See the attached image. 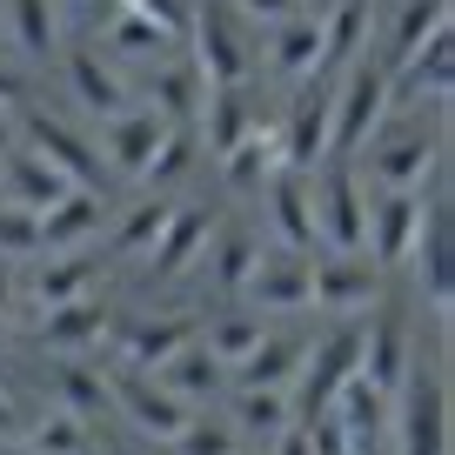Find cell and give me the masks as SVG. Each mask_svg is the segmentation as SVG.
Instances as JSON below:
<instances>
[{"mask_svg":"<svg viewBox=\"0 0 455 455\" xmlns=\"http://www.w3.org/2000/svg\"><path fill=\"white\" fill-rule=\"evenodd\" d=\"M195 148H201V141H195V128H168V141L155 148V161H148L141 181H155V188H161V181H181V168L195 161Z\"/></svg>","mask_w":455,"mask_h":455,"instance_id":"cell-39","label":"cell"},{"mask_svg":"<svg viewBox=\"0 0 455 455\" xmlns=\"http://www.w3.org/2000/svg\"><path fill=\"white\" fill-rule=\"evenodd\" d=\"M382 181V195H422V188L442 181V141L435 134H409V141H388V148H362Z\"/></svg>","mask_w":455,"mask_h":455,"instance_id":"cell-10","label":"cell"},{"mask_svg":"<svg viewBox=\"0 0 455 455\" xmlns=\"http://www.w3.org/2000/svg\"><path fill=\"white\" fill-rule=\"evenodd\" d=\"M100 221H108V208H100L94 188H74V195H60L54 208L41 214V255H81L87 242L100 235Z\"/></svg>","mask_w":455,"mask_h":455,"instance_id":"cell-17","label":"cell"},{"mask_svg":"<svg viewBox=\"0 0 455 455\" xmlns=\"http://www.w3.org/2000/svg\"><path fill=\"white\" fill-rule=\"evenodd\" d=\"M409 261H415V282H422V295H428V308H435V322H449V308H455V228H449V181L428 188V201H422V228H415Z\"/></svg>","mask_w":455,"mask_h":455,"instance_id":"cell-2","label":"cell"},{"mask_svg":"<svg viewBox=\"0 0 455 455\" xmlns=\"http://www.w3.org/2000/svg\"><path fill=\"white\" fill-rule=\"evenodd\" d=\"M214 242V208H201V201H188V208H168V221H161L155 248H148V268H155V282H174V275L195 268V255H208Z\"/></svg>","mask_w":455,"mask_h":455,"instance_id":"cell-9","label":"cell"},{"mask_svg":"<svg viewBox=\"0 0 455 455\" xmlns=\"http://www.w3.org/2000/svg\"><path fill=\"white\" fill-rule=\"evenodd\" d=\"M214 255H208V282L221 288V295H242L248 288V275H255V261H261V248H255V235H242V228H228L221 242H208Z\"/></svg>","mask_w":455,"mask_h":455,"instance_id":"cell-33","label":"cell"},{"mask_svg":"<svg viewBox=\"0 0 455 455\" xmlns=\"http://www.w3.org/2000/svg\"><path fill=\"white\" fill-rule=\"evenodd\" d=\"M0 455H41V449H28V442H0Z\"/></svg>","mask_w":455,"mask_h":455,"instance_id":"cell-52","label":"cell"},{"mask_svg":"<svg viewBox=\"0 0 455 455\" xmlns=\"http://www.w3.org/2000/svg\"><path fill=\"white\" fill-rule=\"evenodd\" d=\"M188 34H195V81H201V94H214V87H248L255 60H248L242 34H235V20H228L221 7H195V14H188Z\"/></svg>","mask_w":455,"mask_h":455,"instance_id":"cell-4","label":"cell"},{"mask_svg":"<svg viewBox=\"0 0 455 455\" xmlns=\"http://www.w3.org/2000/svg\"><path fill=\"white\" fill-rule=\"evenodd\" d=\"M388 121V68L382 60H355L335 74V108H328V155L355 161L362 148H375Z\"/></svg>","mask_w":455,"mask_h":455,"instance_id":"cell-1","label":"cell"},{"mask_svg":"<svg viewBox=\"0 0 455 455\" xmlns=\"http://www.w3.org/2000/svg\"><path fill=\"white\" fill-rule=\"evenodd\" d=\"M221 375H228L221 362H214L208 348H195V341H188L181 355H168V362H161V369H155V382L168 388L174 402H188V409H195V402H208L214 388H221Z\"/></svg>","mask_w":455,"mask_h":455,"instance_id":"cell-27","label":"cell"},{"mask_svg":"<svg viewBox=\"0 0 455 455\" xmlns=\"http://www.w3.org/2000/svg\"><path fill=\"white\" fill-rule=\"evenodd\" d=\"M235 449H242L235 428H228V422H201V415L174 435V455H235Z\"/></svg>","mask_w":455,"mask_h":455,"instance_id":"cell-40","label":"cell"},{"mask_svg":"<svg viewBox=\"0 0 455 455\" xmlns=\"http://www.w3.org/2000/svg\"><path fill=\"white\" fill-rule=\"evenodd\" d=\"M0 168H7V174H0V181H7V208L34 214V221H41L60 195H74V181H68L60 168H47L34 148H7V155H0Z\"/></svg>","mask_w":455,"mask_h":455,"instance_id":"cell-16","label":"cell"},{"mask_svg":"<svg viewBox=\"0 0 455 455\" xmlns=\"http://www.w3.org/2000/svg\"><path fill=\"white\" fill-rule=\"evenodd\" d=\"M0 255H14V261L41 255V228H34V214H20V208H0Z\"/></svg>","mask_w":455,"mask_h":455,"instance_id":"cell-42","label":"cell"},{"mask_svg":"<svg viewBox=\"0 0 455 455\" xmlns=\"http://www.w3.org/2000/svg\"><path fill=\"white\" fill-rule=\"evenodd\" d=\"M168 208L174 201H161V195H141L121 221H114V235H108V255H148L155 248V235H161V221H168Z\"/></svg>","mask_w":455,"mask_h":455,"instance_id":"cell-37","label":"cell"},{"mask_svg":"<svg viewBox=\"0 0 455 455\" xmlns=\"http://www.w3.org/2000/svg\"><path fill=\"white\" fill-rule=\"evenodd\" d=\"M275 74H288V81H308L315 60H322V20L315 14H288L275 20V47H268Z\"/></svg>","mask_w":455,"mask_h":455,"instance_id":"cell-28","label":"cell"},{"mask_svg":"<svg viewBox=\"0 0 455 455\" xmlns=\"http://www.w3.org/2000/svg\"><path fill=\"white\" fill-rule=\"evenodd\" d=\"M308 214H315V235H322L335 255H362V242H369V208H362V188H355V168H348V161H335V168L308 188Z\"/></svg>","mask_w":455,"mask_h":455,"instance_id":"cell-3","label":"cell"},{"mask_svg":"<svg viewBox=\"0 0 455 455\" xmlns=\"http://www.w3.org/2000/svg\"><path fill=\"white\" fill-rule=\"evenodd\" d=\"M235 455H242V449H235Z\"/></svg>","mask_w":455,"mask_h":455,"instance_id":"cell-54","label":"cell"},{"mask_svg":"<svg viewBox=\"0 0 455 455\" xmlns=\"http://www.w3.org/2000/svg\"><path fill=\"white\" fill-rule=\"evenodd\" d=\"M415 228H422V195H382L369 208V242H362V255L375 261V268H402L415 248Z\"/></svg>","mask_w":455,"mask_h":455,"instance_id":"cell-15","label":"cell"},{"mask_svg":"<svg viewBox=\"0 0 455 455\" xmlns=\"http://www.w3.org/2000/svg\"><path fill=\"white\" fill-rule=\"evenodd\" d=\"M114 7H128V14H141L148 28H161L168 41H181V34H188V14H195L188 0H114Z\"/></svg>","mask_w":455,"mask_h":455,"instance_id":"cell-41","label":"cell"},{"mask_svg":"<svg viewBox=\"0 0 455 455\" xmlns=\"http://www.w3.org/2000/svg\"><path fill=\"white\" fill-rule=\"evenodd\" d=\"M7 148H14V121H7V114H0V155H7Z\"/></svg>","mask_w":455,"mask_h":455,"instance_id":"cell-50","label":"cell"},{"mask_svg":"<svg viewBox=\"0 0 455 455\" xmlns=\"http://www.w3.org/2000/svg\"><path fill=\"white\" fill-rule=\"evenodd\" d=\"M308 282H315V261L308 255H282V248H275V255H261L255 261V275H248V308H268V315H301L308 308Z\"/></svg>","mask_w":455,"mask_h":455,"instance_id":"cell-11","label":"cell"},{"mask_svg":"<svg viewBox=\"0 0 455 455\" xmlns=\"http://www.w3.org/2000/svg\"><path fill=\"white\" fill-rule=\"evenodd\" d=\"M7 14H14V47L28 60H47L60 47V20H54L60 7L54 0H7Z\"/></svg>","mask_w":455,"mask_h":455,"instance_id":"cell-36","label":"cell"},{"mask_svg":"<svg viewBox=\"0 0 455 455\" xmlns=\"http://www.w3.org/2000/svg\"><path fill=\"white\" fill-rule=\"evenodd\" d=\"M261 335H268V328H261V315H255V308H221V315H208V355L221 362V369L248 362Z\"/></svg>","mask_w":455,"mask_h":455,"instance_id":"cell-31","label":"cell"},{"mask_svg":"<svg viewBox=\"0 0 455 455\" xmlns=\"http://www.w3.org/2000/svg\"><path fill=\"white\" fill-rule=\"evenodd\" d=\"M28 449H41V455H87V422H74L68 409H54V415H41V422L28 428Z\"/></svg>","mask_w":455,"mask_h":455,"instance_id":"cell-38","label":"cell"},{"mask_svg":"<svg viewBox=\"0 0 455 455\" xmlns=\"http://www.w3.org/2000/svg\"><path fill=\"white\" fill-rule=\"evenodd\" d=\"M275 442H282V449H275V455H308V435H301V422H295V428H282V435H275Z\"/></svg>","mask_w":455,"mask_h":455,"instance_id":"cell-47","label":"cell"},{"mask_svg":"<svg viewBox=\"0 0 455 455\" xmlns=\"http://www.w3.org/2000/svg\"><path fill=\"white\" fill-rule=\"evenodd\" d=\"M100 282V255L94 248H81V255H47V268L34 275V308H68V301H87V288Z\"/></svg>","mask_w":455,"mask_h":455,"instance_id":"cell-23","label":"cell"},{"mask_svg":"<svg viewBox=\"0 0 455 455\" xmlns=\"http://www.w3.org/2000/svg\"><path fill=\"white\" fill-rule=\"evenodd\" d=\"M235 422L248 435H282V428H295V395L288 388H235Z\"/></svg>","mask_w":455,"mask_h":455,"instance_id":"cell-35","label":"cell"},{"mask_svg":"<svg viewBox=\"0 0 455 455\" xmlns=\"http://www.w3.org/2000/svg\"><path fill=\"white\" fill-rule=\"evenodd\" d=\"M282 168V141H275V121H255L242 148H228L221 155V174H228V195H255L268 188V174Z\"/></svg>","mask_w":455,"mask_h":455,"instance_id":"cell-26","label":"cell"},{"mask_svg":"<svg viewBox=\"0 0 455 455\" xmlns=\"http://www.w3.org/2000/svg\"><path fill=\"white\" fill-rule=\"evenodd\" d=\"M301 435H308V455H355V442H348V428H341L335 415H315V422H301Z\"/></svg>","mask_w":455,"mask_h":455,"instance_id":"cell-43","label":"cell"},{"mask_svg":"<svg viewBox=\"0 0 455 455\" xmlns=\"http://www.w3.org/2000/svg\"><path fill=\"white\" fill-rule=\"evenodd\" d=\"M235 7H242L248 20H268V28L288 20V14H301V0H235Z\"/></svg>","mask_w":455,"mask_h":455,"instance_id":"cell-44","label":"cell"},{"mask_svg":"<svg viewBox=\"0 0 455 455\" xmlns=\"http://www.w3.org/2000/svg\"><path fill=\"white\" fill-rule=\"evenodd\" d=\"M20 435V409H14V388L0 382V442H14Z\"/></svg>","mask_w":455,"mask_h":455,"instance_id":"cell-46","label":"cell"},{"mask_svg":"<svg viewBox=\"0 0 455 455\" xmlns=\"http://www.w3.org/2000/svg\"><path fill=\"white\" fill-rule=\"evenodd\" d=\"M362 375H369L388 402L402 395V375H409V341H402V322H395V315H382L375 328H362Z\"/></svg>","mask_w":455,"mask_h":455,"instance_id":"cell-25","label":"cell"},{"mask_svg":"<svg viewBox=\"0 0 455 455\" xmlns=\"http://www.w3.org/2000/svg\"><path fill=\"white\" fill-rule=\"evenodd\" d=\"M121 455H141V449H121Z\"/></svg>","mask_w":455,"mask_h":455,"instance_id":"cell-53","label":"cell"},{"mask_svg":"<svg viewBox=\"0 0 455 455\" xmlns=\"http://www.w3.org/2000/svg\"><path fill=\"white\" fill-rule=\"evenodd\" d=\"M141 108H155L168 128H195V114H201V81H195V68H155Z\"/></svg>","mask_w":455,"mask_h":455,"instance_id":"cell-30","label":"cell"},{"mask_svg":"<svg viewBox=\"0 0 455 455\" xmlns=\"http://www.w3.org/2000/svg\"><path fill=\"white\" fill-rule=\"evenodd\" d=\"M369 28H375V0H335L322 14V60H315V74L335 81L341 68H355L362 47H369Z\"/></svg>","mask_w":455,"mask_h":455,"instance_id":"cell-18","label":"cell"},{"mask_svg":"<svg viewBox=\"0 0 455 455\" xmlns=\"http://www.w3.org/2000/svg\"><path fill=\"white\" fill-rule=\"evenodd\" d=\"M54 388H60V409H68L74 422H94V415L108 409V375H100L94 362H54Z\"/></svg>","mask_w":455,"mask_h":455,"instance_id":"cell-32","label":"cell"},{"mask_svg":"<svg viewBox=\"0 0 455 455\" xmlns=\"http://www.w3.org/2000/svg\"><path fill=\"white\" fill-rule=\"evenodd\" d=\"M161 141H168V121H161L155 108H141V100H128L121 114H108V168H114V174L141 181Z\"/></svg>","mask_w":455,"mask_h":455,"instance_id":"cell-13","label":"cell"},{"mask_svg":"<svg viewBox=\"0 0 455 455\" xmlns=\"http://www.w3.org/2000/svg\"><path fill=\"white\" fill-rule=\"evenodd\" d=\"M195 121H201L195 141H208V155L221 161L228 148H242L248 134H255L261 114H255V100H248V87H214V94H201V114H195Z\"/></svg>","mask_w":455,"mask_h":455,"instance_id":"cell-21","label":"cell"},{"mask_svg":"<svg viewBox=\"0 0 455 455\" xmlns=\"http://www.w3.org/2000/svg\"><path fill=\"white\" fill-rule=\"evenodd\" d=\"M14 108H28V81L14 68H0V114H14Z\"/></svg>","mask_w":455,"mask_h":455,"instance_id":"cell-45","label":"cell"},{"mask_svg":"<svg viewBox=\"0 0 455 455\" xmlns=\"http://www.w3.org/2000/svg\"><path fill=\"white\" fill-rule=\"evenodd\" d=\"M382 295V268H375L369 255H335L315 268L308 282V308H328V315H355L369 308V301Z\"/></svg>","mask_w":455,"mask_h":455,"instance_id":"cell-12","label":"cell"},{"mask_svg":"<svg viewBox=\"0 0 455 455\" xmlns=\"http://www.w3.org/2000/svg\"><path fill=\"white\" fill-rule=\"evenodd\" d=\"M108 328H114L108 308L87 295V301H68V308H47L41 315V348L54 362H87L100 341H108Z\"/></svg>","mask_w":455,"mask_h":455,"instance_id":"cell-14","label":"cell"},{"mask_svg":"<svg viewBox=\"0 0 455 455\" xmlns=\"http://www.w3.org/2000/svg\"><path fill=\"white\" fill-rule=\"evenodd\" d=\"M268 221H275V242L282 255H308L315 248V214H308V174H268Z\"/></svg>","mask_w":455,"mask_h":455,"instance_id":"cell-20","label":"cell"},{"mask_svg":"<svg viewBox=\"0 0 455 455\" xmlns=\"http://www.w3.org/2000/svg\"><path fill=\"white\" fill-rule=\"evenodd\" d=\"M68 87H74V100H81L87 114H100V121H108V114H121V108L134 100L128 81H121V68H114L100 47H74V54H68Z\"/></svg>","mask_w":455,"mask_h":455,"instance_id":"cell-22","label":"cell"},{"mask_svg":"<svg viewBox=\"0 0 455 455\" xmlns=\"http://www.w3.org/2000/svg\"><path fill=\"white\" fill-rule=\"evenodd\" d=\"M195 335H201L195 315H148V322H128L121 335H108V341L121 348V369H128V375H155L161 362L181 355Z\"/></svg>","mask_w":455,"mask_h":455,"instance_id":"cell-8","label":"cell"},{"mask_svg":"<svg viewBox=\"0 0 455 455\" xmlns=\"http://www.w3.org/2000/svg\"><path fill=\"white\" fill-rule=\"evenodd\" d=\"M161 47H174L161 28H148L141 14H128V7H108L100 14V54L121 60V54H161Z\"/></svg>","mask_w":455,"mask_h":455,"instance_id":"cell-34","label":"cell"},{"mask_svg":"<svg viewBox=\"0 0 455 455\" xmlns=\"http://www.w3.org/2000/svg\"><path fill=\"white\" fill-rule=\"evenodd\" d=\"M28 148L47 161V168H60L74 188H94L100 181V155L68 128V121H54V114H34V121H28Z\"/></svg>","mask_w":455,"mask_h":455,"instance_id":"cell-19","label":"cell"},{"mask_svg":"<svg viewBox=\"0 0 455 455\" xmlns=\"http://www.w3.org/2000/svg\"><path fill=\"white\" fill-rule=\"evenodd\" d=\"M108 402L128 415L141 435H155V442H174L188 422H195V409H188V402H174L168 388L155 382V375H128V369L108 375Z\"/></svg>","mask_w":455,"mask_h":455,"instance_id":"cell-7","label":"cell"},{"mask_svg":"<svg viewBox=\"0 0 455 455\" xmlns=\"http://www.w3.org/2000/svg\"><path fill=\"white\" fill-rule=\"evenodd\" d=\"M328 7H335V0H301V14H315V20H322Z\"/></svg>","mask_w":455,"mask_h":455,"instance_id":"cell-51","label":"cell"},{"mask_svg":"<svg viewBox=\"0 0 455 455\" xmlns=\"http://www.w3.org/2000/svg\"><path fill=\"white\" fill-rule=\"evenodd\" d=\"M68 7H74V14H94V20H100V14L114 7V0H68Z\"/></svg>","mask_w":455,"mask_h":455,"instance_id":"cell-48","label":"cell"},{"mask_svg":"<svg viewBox=\"0 0 455 455\" xmlns=\"http://www.w3.org/2000/svg\"><path fill=\"white\" fill-rule=\"evenodd\" d=\"M402 415H395V455H449V395L442 375H402Z\"/></svg>","mask_w":455,"mask_h":455,"instance_id":"cell-6","label":"cell"},{"mask_svg":"<svg viewBox=\"0 0 455 455\" xmlns=\"http://www.w3.org/2000/svg\"><path fill=\"white\" fill-rule=\"evenodd\" d=\"M442 28H449V0H402L395 28H388V60H382V68L395 74L402 60H409V54H415L422 41H435Z\"/></svg>","mask_w":455,"mask_h":455,"instance_id":"cell-29","label":"cell"},{"mask_svg":"<svg viewBox=\"0 0 455 455\" xmlns=\"http://www.w3.org/2000/svg\"><path fill=\"white\" fill-rule=\"evenodd\" d=\"M301 362H308V341H301V335H261L255 355L235 362V382H242V388H295Z\"/></svg>","mask_w":455,"mask_h":455,"instance_id":"cell-24","label":"cell"},{"mask_svg":"<svg viewBox=\"0 0 455 455\" xmlns=\"http://www.w3.org/2000/svg\"><path fill=\"white\" fill-rule=\"evenodd\" d=\"M7 308H14V275L0 268V315H7Z\"/></svg>","mask_w":455,"mask_h":455,"instance_id":"cell-49","label":"cell"},{"mask_svg":"<svg viewBox=\"0 0 455 455\" xmlns=\"http://www.w3.org/2000/svg\"><path fill=\"white\" fill-rule=\"evenodd\" d=\"M328 108H335V81L315 74L295 94L288 121H275V141H282V174H308L315 161L328 155Z\"/></svg>","mask_w":455,"mask_h":455,"instance_id":"cell-5","label":"cell"}]
</instances>
